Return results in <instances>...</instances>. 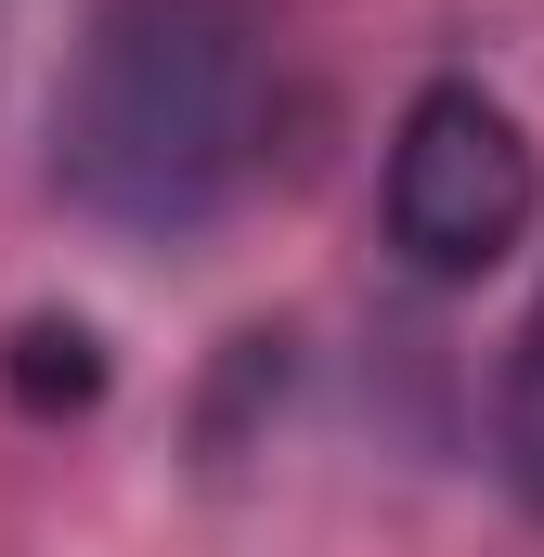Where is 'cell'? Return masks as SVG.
Masks as SVG:
<instances>
[{
	"mask_svg": "<svg viewBox=\"0 0 544 557\" xmlns=\"http://www.w3.org/2000/svg\"><path fill=\"white\" fill-rule=\"evenodd\" d=\"M272 13L260 0H104L52 104V169L104 234H195L260 156Z\"/></svg>",
	"mask_w": 544,
	"mask_h": 557,
	"instance_id": "cell-1",
	"label": "cell"
},
{
	"mask_svg": "<svg viewBox=\"0 0 544 557\" xmlns=\"http://www.w3.org/2000/svg\"><path fill=\"white\" fill-rule=\"evenodd\" d=\"M544 208L532 131L480 91V78H428L390 131V247L441 285H480Z\"/></svg>",
	"mask_w": 544,
	"mask_h": 557,
	"instance_id": "cell-2",
	"label": "cell"
},
{
	"mask_svg": "<svg viewBox=\"0 0 544 557\" xmlns=\"http://www.w3.org/2000/svg\"><path fill=\"white\" fill-rule=\"evenodd\" d=\"M0 389H13L26 416H91V403H104V337H91L78 311H26L13 350H0Z\"/></svg>",
	"mask_w": 544,
	"mask_h": 557,
	"instance_id": "cell-3",
	"label": "cell"
},
{
	"mask_svg": "<svg viewBox=\"0 0 544 557\" xmlns=\"http://www.w3.org/2000/svg\"><path fill=\"white\" fill-rule=\"evenodd\" d=\"M506 480L544 519V298H532V324H519V363H506Z\"/></svg>",
	"mask_w": 544,
	"mask_h": 557,
	"instance_id": "cell-4",
	"label": "cell"
}]
</instances>
